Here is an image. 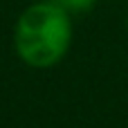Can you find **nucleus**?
<instances>
[{"label":"nucleus","instance_id":"f257e3e1","mask_svg":"<svg viewBox=\"0 0 128 128\" xmlns=\"http://www.w3.org/2000/svg\"><path fill=\"white\" fill-rule=\"evenodd\" d=\"M72 45V18L58 2L40 0L27 7L14 29V47L29 68H52Z\"/></svg>","mask_w":128,"mask_h":128},{"label":"nucleus","instance_id":"f03ea898","mask_svg":"<svg viewBox=\"0 0 128 128\" xmlns=\"http://www.w3.org/2000/svg\"><path fill=\"white\" fill-rule=\"evenodd\" d=\"M65 11H74V14H83V11H90L92 7H94V2L97 0H56Z\"/></svg>","mask_w":128,"mask_h":128},{"label":"nucleus","instance_id":"7ed1b4c3","mask_svg":"<svg viewBox=\"0 0 128 128\" xmlns=\"http://www.w3.org/2000/svg\"><path fill=\"white\" fill-rule=\"evenodd\" d=\"M52 2H56V0H52Z\"/></svg>","mask_w":128,"mask_h":128}]
</instances>
